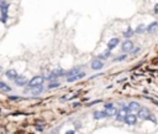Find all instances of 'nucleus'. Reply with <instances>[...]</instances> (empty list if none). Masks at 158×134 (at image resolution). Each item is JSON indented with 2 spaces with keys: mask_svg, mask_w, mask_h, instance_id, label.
I'll return each mask as SVG.
<instances>
[{
  "mask_svg": "<svg viewBox=\"0 0 158 134\" xmlns=\"http://www.w3.org/2000/svg\"><path fill=\"white\" fill-rule=\"evenodd\" d=\"M110 55H111V50H109V48H108L106 51H104V54L98 56V58H99V60H106L108 57H110Z\"/></svg>",
  "mask_w": 158,
  "mask_h": 134,
  "instance_id": "18",
  "label": "nucleus"
},
{
  "mask_svg": "<svg viewBox=\"0 0 158 134\" xmlns=\"http://www.w3.org/2000/svg\"><path fill=\"white\" fill-rule=\"evenodd\" d=\"M157 30H158V21H153L148 26H146V32H148V34L156 32Z\"/></svg>",
  "mask_w": 158,
  "mask_h": 134,
  "instance_id": "11",
  "label": "nucleus"
},
{
  "mask_svg": "<svg viewBox=\"0 0 158 134\" xmlns=\"http://www.w3.org/2000/svg\"><path fill=\"white\" fill-rule=\"evenodd\" d=\"M135 32H136V34H143V32H146V25L140 24L136 27V30H135Z\"/></svg>",
  "mask_w": 158,
  "mask_h": 134,
  "instance_id": "20",
  "label": "nucleus"
},
{
  "mask_svg": "<svg viewBox=\"0 0 158 134\" xmlns=\"http://www.w3.org/2000/svg\"><path fill=\"white\" fill-rule=\"evenodd\" d=\"M59 86H61V83H59L57 80H54V81L52 80L50 83H48V88H50V89H52V88H58Z\"/></svg>",
  "mask_w": 158,
  "mask_h": 134,
  "instance_id": "19",
  "label": "nucleus"
},
{
  "mask_svg": "<svg viewBox=\"0 0 158 134\" xmlns=\"http://www.w3.org/2000/svg\"><path fill=\"white\" fill-rule=\"evenodd\" d=\"M108 117H110V115L108 114L106 111H95L93 113L94 119H101V118H108Z\"/></svg>",
  "mask_w": 158,
  "mask_h": 134,
  "instance_id": "9",
  "label": "nucleus"
},
{
  "mask_svg": "<svg viewBox=\"0 0 158 134\" xmlns=\"http://www.w3.org/2000/svg\"><path fill=\"white\" fill-rule=\"evenodd\" d=\"M126 60V55H121V56H119V57H116L114 61L115 62H120V61H125Z\"/></svg>",
  "mask_w": 158,
  "mask_h": 134,
  "instance_id": "22",
  "label": "nucleus"
},
{
  "mask_svg": "<svg viewBox=\"0 0 158 134\" xmlns=\"http://www.w3.org/2000/svg\"><path fill=\"white\" fill-rule=\"evenodd\" d=\"M44 82V77L43 76H35L32 80L29 81L27 86L30 88H33V87H39V86H42V83Z\"/></svg>",
  "mask_w": 158,
  "mask_h": 134,
  "instance_id": "2",
  "label": "nucleus"
},
{
  "mask_svg": "<svg viewBox=\"0 0 158 134\" xmlns=\"http://www.w3.org/2000/svg\"><path fill=\"white\" fill-rule=\"evenodd\" d=\"M5 74H6V77L7 78H10V80H15L19 74H17V72L15 70H9V71H6L5 72Z\"/></svg>",
  "mask_w": 158,
  "mask_h": 134,
  "instance_id": "16",
  "label": "nucleus"
},
{
  "mask_svg": "<svg viewBox=\"0 0 158 134\" xmlns=\"http://www.w3.org/2000/svg\"><path fill=\"white\" fill-rule=\"evenodd\" d=\"M14 81H15V84L19 86V87H25L29 83V80L25 76H17Z\"/></svg>",
  "mask_w": 158,
  "mask_h": 134,
  "instance_id": "6",
  "label": "nucleus"
},
{
  "mask_svg": "<svg viewBox=\"0 0 158 134\" xmlns=\"http://www.w3.org/2000/svg\"><path fill=\"white\" fill-rule=\"evenodd\" d=\"M0 91H4V92H11V88L5 83V82H0Z\"/></svg>",
  "mask_w": 158,
  "mask_h": 134,
  "instance_id": "21",
  "label": "nucleus"
},
{
  "mask_svg": "<svg viewBox=\"0 0 158 134\" xmlns=\"http://www.w3.org/2000/svg\"><path fill=\"white\" fill-rule=\"evenodd\" d=\"M122 34H123V37H125V39H130V37H132V36H133L135 30H133L132 27H131V26H129L126 31H123Z\"/></svg>",
  "mask_w": 158,
  "mask_h": 134,
  "instance_id": "15",
  "label": "nucleus"
},
{
  "mask_svg": "<svg viewBox=\"0 0 158 134\" xmlns=\"http://www.w3.org/2000/svg\"><path fill=\"white\" fill-rule=\"evenodd\" d=\"M22 98L21 97H19V96H10L9 97V100H21Z\"/></svg>",
  "mask_w": 158,
  "mask_h": 134,
  "instance_id": "23",
  "label": "nucleus"
},
{
  "mask_svg": "<svg viewBox=\"0 0 158 134\" xmlns=\"http://www.w3.org/2000/svg\"><path fill=\"white\" fill-rule=\"evenodd\" d=\"M123 119H125V117H123V115H121L118 112V121H120V122H123Z\"/></svg>",
  "mask_w": 158,
  "mask_h": 134,
  "instance_id": "27",
  "label": "nucleus"
},
{
  "mask_svg": "<svg viewBox=\"0 0 158 134\" xmlns=\"http://www.w3.org/2000/svg\"><path fill=\"white\" fill-rule=\"evenodd\" d=\"M42 92H43V87H42V86H39V87H33V88H32L31 94H32V96H39V94H41Z\"/></svg>",
  "mask_w": 158,
  "mask_h": 134,
  "instance_id": "17",
  "label": "nucleus"
},
{
  "mask_svg": "<svg viewBox=\"0 0 158 134\" xmlns=\"http://www.w3.org/2000/svg\"><path fill=\"white\" fill-rule=\"evenodd\" d=\"M64 134H76V130H67Z\"/></svg>",
  "mask_w": 158,
  "mask_h": 134,
  "instance_id": "30",
  "label": "nucleus"
},
{
  "mask_svg": "<svg viewBox=\"0 0 158 134\" xmlns=\"http://www.w3.org/2000/svg\"><path fill=\"white\" fill-rule=\"evenodd\" d=\"M78 72H80V67H74V68L64 72V76L66 77H70V76H73V74H77Z\"/></svg>",
  "mask_w": 158,
  "mask_h": 134,
  "instance_id": "14",
  "label": "nucleus"
},
{
  "mask_svg": "<svg viewBox=\"0 0 158 134\" xmlns=\"http://www.w3.org/2000/svg\"><path fill=\"white\" fill-rule=\"evenodd\" d=\"M64 76V71L61 70V68H57V70H53L51 72V74L48 77H46L47 80H53V78H58V77H62Z\"/></svg>",
  "mask_w": 158,
  "mask_h": 134,
  "instance_id": "7",
  "label": "nucleus"
},
{
  "mask_svg": "<svg viewBox=\"0 0 158 134\" xmlns=\"http://www.w3.org/2000/svg\"><path fill=\"white\" fill-rule=\"evenodd\" d=\"M9 7H10V4L9 3H5L3 5V7L0 9L1 11V15H0V21L3 22V24H5L7 21V15H9Z\"/></svg>",
  "mask_w": 158,
  "mask_h": 134,
  "instance_id": "3",
  "label": "nucleus"
},
{
  "mask_svg": "<svg viewBox=\"0 0 158 134\" xmlns=\"http://www.w3.org/2000/svg\"><path fill=\"white\" fill-rule=\"evenodd\" d=\"M127 107H129L130 112H138V109L141 108V104L138 102H135V100H133V102H130V104Z\"/></svg>",
  "mask_w": 158,
  "mask_h": 134,
  "instance_id": "13",
  "label": "nucleus"
},
{
  "mask_svg": "<svg viewBox=\"0 0 158 134\" xmlns=\"http://www.w3.org/2000/svg\"><path fill=\"white\" fill-rule=\"evenodd\" d=\"M153 11H155V14H158V4H156L155 7H153Z\"/></svg>",
  "mask_w": 158,
  "mask_h": 134,
  "instance_id": "29",
  "label": "nucleus"
},
{
  "mask_svg": "<svg viewBox=\"0 0 158 134\" xmlns=\"http://www.w3.org/2000/svg\"><path fill=\"white\" fill-rule=\"evenodd\" d=\"M104 108H105V109H110V108H114V104H112V103H105Z\"/></svg>",
  "mask_w": 158,
  "mask_h": 134,
  "instance_id": "24",
  "label": "nucleus"
},
{
  "mask_svg": "<svg viewBox=\"0 0 158 134\" xmlns=\"http://www.w3.org/2000/svg\"><path fill=\"white\" fill-rule=\"evenodd\" d=\"M153 103H155L156 106H158V100H153Z\"/></svg>",
  "mask_w": 158,
  "mask_h": 134,
  "instance_id": "32",
  "label": "nucleus"
},
{
  "mask_svg": "<svg viewBox=\"0 0 158 134\" xmlns=\"http://www.w3.org/2000/svg\"><path fill=\"white\" fill-rule=\"evenodd\" d=\"M148 121H151L152 123H155V124H156V123H157V118H156V117H155V115H153V114H151V117L148 118Z\"/></svg>",
  "mask_w": 158,
  "mask_h": 134,
  "instance_id": "26",
  "label": "nucleus"
},
{
  "mask_svg": "<svg viewBox=\"0 0 158 134\" xmlns=\"http://www.w3.org/2000/svg\"><path fill=\"white\" fill-rule=\"evenodd\" d=\"M85 77V72L83 71V72H78L77 74H73V76L70 77H67V82H76L78 80H80V78Z\"/></svg>",
  "mask_w": 158,
  "mask_h": 134,
  "instance_id": "10",
  "label": "nucleus"
},
{
  "mask_svg": "<svg viewBox=\"0 0 158 134\" xmlns=\"http://www.w3.org/2000/svg\"><path fill=\"white\" fill-rule=\"evenodd\" d=\"M133 48V42L130 39L123 40V42H121V50L122 52H130Z\"/></svg>",
  "mask_w": 158,
  "mask_h": 134,
  "instance_id": "4",
  "label": "nucleus"
},
{
  "mask_svg": "<svg viewBox=\"0 0 158 134\" xmlns=\"http://www.w3.org/2000/svg\"><path fill=\"white\" fill-rule=\"evenodd\" d=\"M123 122L126 123V124L129 125H135L137 123V115L136 114H132V113H129L125 115V119H123Z\"/></svg>",
  "mask_w": 158,
  "mask_h": 134,
  "instance_id": "5",
  "label": "nucleus"
},
{
  "mask_svg": "<svg viewBox=\"0 0 158 134\" xmlns=\"http://www.w3.org/2000/svg\"><path fill=\"white\" fill-rule=\"evenodd\" d=\"M92 68L93 70H95V71H99V70H101L104 67V62L101 61V60H99V58H95V60H93L92 61Z\"/></svg>",
  "mask_w": 158,
  "mask_h": 134,
  "instance_id": "8",
  "label": "nucleus"
},
{
  "mask_svg": "<svg viewBox=\"0 0 158 134\" xmlns=\"http://www.w3.org/2000/svg\"><path fill=\"white\" fill-rule=\"evenodd\" d=\"M119 44H120V39H118V37H112V39L108 42V48L109 50H114L115 47H118Z\"/></svg>",
  "mask_w": 158,
  "mask_h": 134,
  "instance_id": "12",
  "label": "nucleus"
},
{
  "mask_svg": "<svg viewBox=\"0 0 158 134\" xmlns=\"http://www.w3.org/2000/svg\"><path fill=\"white\" fill-rule=\"evenodd\" d=\"M151 114H152V112L149 111L147 107H141L137 112V118L142 119V121H148V118L151 117Z\"/></svg>",
  "mask_w": 158,
  "mask_h": 134,
  "instance_id": "1",
  "label": "nucleus"
},
{
  "mask_svg": "<svg viewBox=\"0 0 158 134\" xmlns=\"http://www.w3.org/2000/svg\"><path fill=\"white\" fill-rule=\"evenodd\" d=\"M6 1H5V0H1V1H0V9H1V7H3V5H4V4H5Z\"/></svg>",
  "mask_w": 158,
  "mask_h": 134,
  "instance_id": "31",
  "label": "nucleus"
},
{
  "mask_svg": "<svg viewBox=\"0 0 158 134\" xmlns=\"http://www.w3.org/2000/svg\"><path fill=\"white\" fill-rule=\"evenodd\" d=\"M101 100L100 99H98V100H94V102H90V103H88V106H93V104H98V103H100Z\"/></svg>",
  "mask_w": 158,
  "mask_h": 134,
  "instance_id": "28",
  "label": "nucleus"
},
{
  "mask_svg": "<svg viewBox=\"0 0 158 134\" xmlns=\"http://www.w3.org/2000/svg\"><path fill=\"white\" fill-rule=\"evenodd\" d=\"M140 50H141V48H140V47H137V48H135V50L132 48V50H131L130 52H131V54H132V55H137L138 52H140Z\"/></svg>",
  "mask_w": 158,
  "mask_h": 134,
  "instance_id": "25",
  "label": "nucleus"
}]
</instances>
